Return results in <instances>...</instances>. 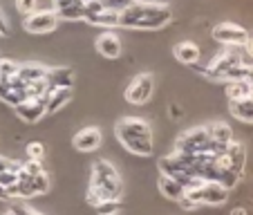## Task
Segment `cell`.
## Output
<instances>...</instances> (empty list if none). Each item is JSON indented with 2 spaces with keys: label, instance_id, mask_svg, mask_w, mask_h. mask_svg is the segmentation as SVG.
<instances>
[{
  "label": "cell",
  "instance_id": "obj_1",
  "mask_svg": "<svg viewBox=\"0 0 253 215\" xmlns=\"http://www.w3.org/2000/svg\"><path fill=\"white\" fill-rule=\"evenodd\" d=\"M172 18L170 7L157 2H137L119 14V27L126 29H162Z\"/></svg>",
  "mask_w": 253,
  "mask_h": 215
},
{
  "label": "cell",
  "instance_id": "obj_2",
  "mask_svg": "<svg viewBox=\"0 0 253 215\" xmlns=\"http://www.w3.org/2000/svg\"><path fill=\"white\" fill-rule=\"evenodd\" d=\"M121 179L117 175L115 166L105 159H99L92 166V184L87 191V202L90 204H99L103 200H119L121 197Z\"/></svg>",
  "mask_w": 253,
  "mask_h": 215
},
{
  "label": "cell",
  "instance_id": "obj_3",
  "mask_svg": "<svg viewBox=\"0 0 253 215\" xmlns=\"http://www.w3.org/2000/svg\"><path fill=\"white\" fill-rule=\"evenodd\" d=\"M211 137H209V130L206 128H191L177 139V148L175 153H182V155H202L206 153V146H209Z\"/></svg>",
  "mask_w": 253,
  "mask_h": 215
},
{
  "label": "cell",
  "instance_id": "obj_4",
  "mask_svg": "<svg viewBox=\"0 0 253 215\" xmlns=\"http://www.w3.org/2000/svg\"><path fill=\"white\" fill-rule=\"evenodd\" d=\"M213 39L217 41V43L226 45V47H244L249 41V34H247V29H242L240 25L222 23L213 29Z\"/></svg>",
  "mask_w": 253,
  "mask_h": 215
},
{
  "label": "cell",
  "instance_id": "obj_5",
  "mask_svg": "<svg viewBox=\"0 0 253 215\" xmlns=\"http://www.w3.org/2000/svg\"><path fill=\"white\" fill-rule=\"evenodd\" d=\"M150 96H153V77L150 74H137L126 90V99L134 105H143Z\"/></svg>",
  "mask_w": 253,
  "mask_h": 215
},
{
  "label": "cell",
  "instance_id": "obj_6",
  "mask_svg": "<svg viewBox=\"0 0 253 215\" xmlns=\"http://www.w3.org/2000/svg\"><path fill=\"white\" fill-rule=\"evenodd\" d=\"M56 23H58L56 11H52V14H32L25 16L23 27L29 34H49L56 29Z\"/></svg>",
  "mask_w": 253,
  "mask_h": 215
},
{
  "label": "cell",
  "instance_id": "obj_7",
  "mask_svg": "<svg viewBox=\"0 0 253 215\" xmlns=\"http://www.w3.org/2000/svg\"><path fill=\"white\" fill-rule=\"evenodd\" d=\"M16 112L25 124H36L45 117V99H25L16 105Z\"/></svg>",
  "mask_w": 253,
  "mask_h": 215
},
{
  "label": "cell",
  "instance_id": "obj_8",
  "mask_svg": "<svg viewBox=\"0 0 253 215\" xmlns=\"http://www.w3.org/2000/svg\"><path fill=\"white\" fill-rule=\"evenodd\" d=\"M117 137H153L150 132L148 121L137 119V117H128V119H121L117 126Z\"/></svg>",
  "mask_w": 253,
  "mask_h": 215
},
{
  "label": "cell",
  "instance_id": "obj_9",
  "mask_svg": "<svg viewBox=\"0 0 253 215\" xmlns=\"http://www.w3.org/2000/svg\"><path fill=\"white\" fill-rule=\"evenodd\" d=\"M101 146V130L90 126V128H83L81 132L74 134V148L81 150V153H92Z\"/></svg>",
  "mask_w": 253,
  "mask_h": 215
},
{
  "label": "cell",
  "instance_id": "obj_10",
  "mask_svg": "<svg viewBox=\"0 0 253 215\" xmlns=\"http://www.w3.org/2000/svg\"><path fill=\"white\" fill-rule=\"evenodd\" d=\"M72 96H74L72 87H54V90H49L47 99H45V115H54L61 108H65L72 101Z\"/></svg>",
  "mask_w": 253,
  "mask_h": 215
},
{
  "label": "cell",
  "instance_id": "obj_11",
  "mask_svg": "<svg viewBox=\"0 0 253 215\" xmlns=\"http://www.w3.org/2000/svg\"><path fill=\"white\" fill-rule=\"evenodd\" d=\"M226 200H229V188H224L217 182H204V186H202V204L220 206Z\"/></svg>",
  "mask_w": 253,
  "mask_h": 215
},
{
  "label": "cell",
  "instance_id": "obj_12",
  "mask_svg": "<svg viewBox=\"0 0 253 215\" xmlns=\"http://www.w3.org/2000/svg\"><path fill=\"white\" fill-rule=\"evenodd\" d=\"M226 168L233 171L235 175H242L244 172V164H247V153H244V146L242 143H229V148H226Z\"/></svg>",
  "mask_w": 253,
  "mask_h": 215
},
{
  "label": "cell",
  "instance_id": "obj_13",
  "mask_svg": "<svg viewBox=\"0 0 253 215\" xmlns=\"http://www.w3.org/2000/svg\"><path fill=\"white\" fill-rule=\"evenodd\" d=\"M96 49H99V54L105 58H119L121 56V41L117 39V34L105 32V34H101L99 41H96Z\"/></svg>",
  "mask_w": 253,
  "mask_h": 215
},
{
  "label": "cell",
  "instance_id": "obj_14",
  "mask_svg": "<svg viewBox=\"0 0 253 215\" xmlns=\"http://www.w3.org/2000/svg\"><path fill=\"white\" fill-rule=\"evenodd\" d=\"M45 81H47L49 90H54V87H72L74 86V72L70 67H54V70H47Z\"/></svg>",
  "mask_w": 253,
  "mask_h": 215
},
{
  "label": "cell",
  "instance_id": "obj_15",
  "mask_svg": "<svg viewBox=\"0 0 253 215\" xmlns=\"http://www.w3.org/2000/svg\"><path fill=\"white\" fill-rule=\"evenodd\" d=\"M119 141L124 143V148L130 150L132 155H139V157L153 155V137H121Z\"/></svg>",
  "mask_w": 253,
  "mask_h": 215
},
{
  "label": "cell",
  "instance_id": "obj_16",
  "mask_svg": "<svg viewBox=\"0 0 253 215\" xmlns=\"http://www.w3.org/2000/svg\"><path fill=\"white\" fill-rule=\"evenodd\" d=\"M45 74H47V67H41V65H34V63H27V65H18L16 79H20L23 83H34V81H43Z\"/></svg>",
  "mask_w": 253,
  "mask_h": 215
},
{
  "label": "cell",
  "instance_id": "obj_17",
  "mask_svg": "<svg viewBox=\"0 0 253 215\" xmlns=\"http://www.w3.org/2000/svg\"><path fill=\"white\" fill-rule=\"evenodd\" d=\"M231 115L235 119L244 121V124H253V99H242V101H231Z\"/></svg>",
  "mask_w": 253,
  "mask_h": 215
},
{
  "label": "cell",
  "instance_id": "obj_18",
  "mask_svg": "<svg viewBox=\"0 0 253 215\" xmlns=\"http://www.w3.org/2000/svg\"><path fill=\"white\" fill-rule=\"evenodd\" d=\"M175 58L177 61H182V63H195L197 58H200V47H197L195 43H191V41H184V43H177L175 45Z\"/></svg>",
  "mask_w": 253,
  "mask_h": 215
},
{
  "label": "cell",
  "instance_id": "obj_19",
  "mask_svg": "<svg viewBox=\"0 0 253 215\" xmlns=\"http://www.w3.org/2000/svg\"><path fill=\"white\" fill-rule=\"evenodd\" d=\"M159 188H162L164 197H168V200H177V202L182 200L184 191H186L182 184H177L175 179H170V177H166V175L159 177Z\"/></svg>",
  "mask_w": 253,
  "mask_h": 215
},
{
  "label": "cell",
  "instance_id": "obj_20",
  "mask_svg": "<svg viewBox=\"0 0 253 215\" xmlns=\"http://www.w3.org/2000/svg\"><path fill=\"white\" fill-rule=\"evenodd\" d=\"M206 130H209V137L213 139V141H217V143H226V146H229V143L233 141V130H231L224 121L211 124Z\"/></svg>",
  "mask_w": 253,
  "mask_h": 215
},
{
  "label": "cell",
  "instance_id": "obj_21",
  "mask_svg": "<svg viewBox=\"0 0 253 215\" xmlns=\"http://www.w3.org/2000/svg\"><path fill=\"white\" fill-rule=\"evenodd\" d=\"M253 92L251 83L244 79V81H231L226 86V94H229V101H242V99H249Z\"/></svg>",
  "mask_w": 253,
  "mask_h": 215
},
{
  "label": "cell",
  "instance_id": "obj_22",
  "mask_svg": "<svg viewBox=\"0 0 253 215\" xmlns=\"http://www.w3.org/2000/svg\"><path fill=\"white\" fill-rule=\"evenodd\" d=\"M87 23L92 25H99V27H119V14L117 11H101V14H94V16H87Z\"/></svg>",
  "mask_w": 253,
  "mask_h": 215
},
{
  "label": "cell",
  "instance_id": "obj_23",
  "mask_svg": "<svg viewBox=\"0 0 253 215\" xmlns=\"http://www.w3.org/2000/svg\"><path fill=\"white\" fill-rule=\"evenodd\" d=\"M58 18H65V20H81L85 18V2H74V5L65 7V9H58L56 11Z\"/></svg>",
  "mask_w": 253,
  "mask_h": 215
},
{
  "label": "cell",
  "instance_id": "obj_24",
  "mask_svg": "<svg viewBox=\"0 0 253 215\" xmlns=\"http://www.w3.org/2000/svg\"><path fill=\"white\" fill-rule=\"evenodd\" d=\"M32 188H34V195H45L49 191V177L47 172H39L36 177H32Z\"/></svg>",
  "mask_w": 253,
  "mask_h": 215
},
{
  "label": "cell",
  "instance_id": "obj_25",
  "mask_svg": "<svg viewBox=\"0 0 253 215\" xmlns=\"http://www.w3.org/2000/svg\"><path fill=\"white\" fill-rule=\"evenodd\" d=\"M18 72V65L9 58H0V81H11Z\"/></svg>",
  "mask_w": 253,
  "mask_h": 215
},
{
  "label": "cell",
  "instance_id": "obj_26",
  "mask_svg": "<svg viewBox=\"0 0 253 215\" xmlns=\"http://www.w3.org/2000/svg\"><path fill=\"white\" fill-rule=\"evenodd\" d=\"M121 209V202L119 200H103L96 204V213L99 215H117Z\"/></svg>",
  "mask_w": 253,
  "mask_h": 215
},
{
  "label": "cell",
  "instance_id": "obj_27",
  "mask_svg": "<svg viewBox=\"0 0 253 215\" xmlns=\"http://www.w3.org/2000/svg\"><path fill=\"white\" fill-rule=\"evenodd\" d=\"M18 184V171H5L0 172V186L2 188H11Z\"/></svg>",
  "mask_w": 253,
  "mask_h": 215
},
{
  "label": "cell",
  "instance_id": "obj_28",
  "mask_svg": "<svg viewBox=\"0 0 253 215\" xmlns=\"http://www.w3.org/2000/svg\"><path fill=\"white\" fill-rule=\"evenodd\" d=\"M45 155V148L41 141H29L27 143V157L29 159H36V162H41V157Z\"/></svg>",
  "mask_w": 253,
  "mask_h": 215
},
{
  "label": "cell",
  "instance_id": "obj_29",
  "mask_svg": "<svg viewBox=\"0 0 253 215\" xmlns=\"http://www.w3.org/2000/svg\"><path fill=\"white\" fill-rule=\"evenodd\" d=\"M16 9H18L23 16L36 14V0H16Z\"/></svg>",
  "mask_w": 253,
  "mask_h": 215
},
{
  "label": "cell",
  "instance_id": "obj_30",
  "mask_svg": "<svg viewBox=\"0 0 253 215\" xmlns=\"http://www.w3.org/2000/svg\"><path fill=\"white\" fill-rule=\"evenodd\" d=\"M52 11H56L54 0H36V14H52Z\"/></svg>",
  "mask_w": 253,
  "mask_h": 215
},
{
  "label": "cell",
  "instance_id": "obj_31",
  "mask_svg": "<svg viewBox=\"0 0 253 215\" xmlns=\"http://www.w3.org/2000/svg\"><path fill=\"white\" fill-rule=\"evenodd\" d=\"M182 209H186V211H195V209H200V204H195V202H191L188 197H182Z\"/></svg>",
  "mask_w": 253,
  "mask_h": 215
},
{
  "label": "cell",
  "instance_id": "obj_32",
  "mask_svg": "<svg viewBox=\"0 0 253 215\" xmlns=\"http://www.w3.org/2000/svg\"><path fill=\"white\" fill-rule=\"evenodd\" d=\"M54 2H56V11H58V9H65V7L74 5V2H81V0H54Z\"/></svg>",
  "mask_w": 253,
  "mask_h": 215
},
{
  "label": "cell",
  "instance_id": "obj_33",
  "mask_svg": "<svg viewBox=\"0 0 253 215\" xmlns=\"http://www.w3.org/2000/svg\"><path fill=\"white\" fill-rule=\"evenodd\" d=\"M168 112H170L172 119H179V117H182V108H179L177 103H172V105H170V110H168Z\"/></svg>",
  "mask_w": 253,
  "mask_h": 215
},
{
  "label": "cell",
  "instance_id": "obj_34",
  "mask_svg": "<svg viewBox=\"0 0 253 215\" xmlns=\"http://www.w3.org/2000/svg\"><path fill=\"white\" fill-rule=\"evenodd\" d=\"M244 49H247V54L253 58V36H249V41H247V45H244Z\"/></svg>",
  "mask_w": 253,
  "mask_h": 215
},
{
  "label": "cell",
  "instance_id": "obj_35",
  "mask_svg": "<svg viewBox=\"0 0 253 215\" xmlns=\"http://www.w3.org/2000/svg\"><path fill=\"white\" fill-rule=\"evenodd\" d=\"M0 34H2V36L7 34V23H5V18H2V14H0Z\"/></svg>",
  "mask_w": 253,
  "mask_h": 215
},
{
  "label": "cell",
  "instance_id": "obj_36",
  "mask_svg": "<svg viewBox=\"0 0 253 215\" xmlns=\"http://www.w3.org/2000/svg\"><path fill=\"white\" fill-rule=\"evenodd\" d=\"M231 215H247V209H242V206H238V209L231 211Z\"/></svg>",
  "mask_w": 253,
  "mask_h": 215
},
{
  "label": "cell",
  "instance_id": "obj_37",
  "mask_svg": "<svg viewBox=\"0 0 253 215\" xmlns=\"http://www.w3.org/2000/svg\"><path fill=\"white\" fill-rule=\"evenodd\" d=\"M0 200H11L9 193H7V188H2V186H0Z\"/></svg>",
  "mask_w": 253,
  "mask_h": 215
},
{
  "label": "cell",
  "instance_id": "obj_38",
  "mask_svg": "<svg viewBox=\"0 0 253 215\" xmlns=\"http://www.w3.org/2000/svg\"><path fill=\"white\" fill-rule=\"evenodd\" d=\"M29 215H36V213H29Z\"/></svg>",
  "mask_w": 253,
  "mask_h": 215
}]
</instances>
